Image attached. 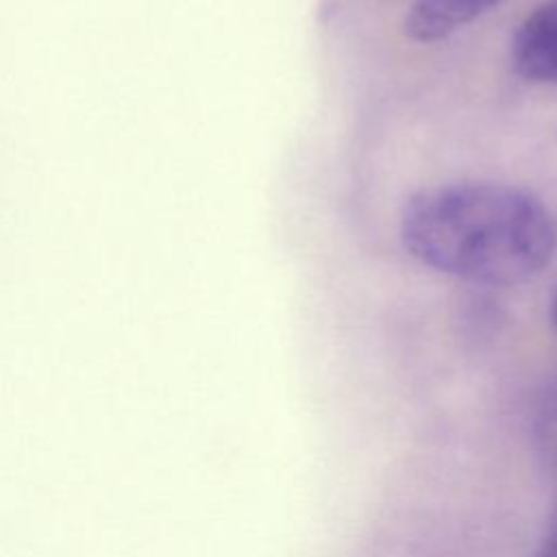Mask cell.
<instances>
[{
  "label": "cell",
  "mask_w": 557,
  "mask_h": 557,
  "mask_svg": "<svg viewBox=\"0 0 557 557\" xmlns=\"http://www.w3.org/2000/svg\"><path fill=\"white\" fill-rule=\"evenodd\" d=\"M411 257L459 278L509 285L540 274L557 224L531 194L498 183H457L413 194L400 213Z\"/></svg>",
  "instance_id": "1"
},
{
  "label": "cell",
  "mask_w": 557,
  "mask_h": 557,
  "mask_svg": "<svg viewBox=\"0 0 557 557\" xmlns=\"http://www.w3.org/2000/svg\"><path fill=\"white\" fill-rule=\"evenodd\" d=\"M511 61L531 83H557V0L527 15L513 35Z\"/></svg>",
  "instance_id": "2"
},
{
  "label": "cell",
  "mask_w": 557,
  "mask_h": 557,
  "mask_svg": "<svg viewBox=\"0 0 557 557\" xmlns=\"http://www.w3.org/2000/svg\"><path fill=\"white\" fill-rule=\"evenodd\" d=\"M500 0H416L405 17V35L416 41H437L474 22Z\"/></svg>",
  "instance_id": "3"
},
{
  "label": "cell",
  "mask_w": 557,
  "mask_h": 557,
  "mask_svg": "<svg viewBox=\"0 0 557 557\" xmlns=\"http://www.w3.org/2000/svg\"><path fill=\"white\" fill-rule=\"evenodd\" d=\"M537 442L540 453L557 481V381L546 389L537 413Z\"/></svg>",
  "instance_id": "4"
},
{
  "label": "cell",
  "mask_w": 557,
  "mask_h": 557,
  "mask_svg": "<svg viewBox=\"0 0 557 557\" xmlns=\"http://www.w3.org/2000/svg\"><path fill=\"white\" fill-rule=\"evenodd\" d=\"M537 557H557V522H555V527H553L548 540L544 542L542 550L537 553Z\"/></svg>",
  "instance_id": "5"
},
{
  "label": "cell",
  "mask_w": 557,
  "mask_h": 557,
  "mask_svg": "<svg viewBox=\"0 0 557 557\" xmlns=\"http://www.w3.org/2000/svg\"><path fill=\"white\" fill-rule=\"evenodd\" d=\"M553 324L557 329V294H555V300H553Z\"/></svg>",
  "instance_id": "6"
}]
</instances>
